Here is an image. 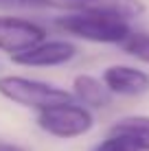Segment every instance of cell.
Here are the masks:
<instances>
[{
    "mask_svg": "<svg viewBox=\"0 0 149 151\" xmlns=\"http://www.w3.org/2000/svg\"><path fill=\"white\" fill-rule=\"evenodd\" d=\"M35 7H50L61 11H83V9H103L114 11L125 18H138L145 13L143 0H33Z\"/></svg>",
    "mask_w": 149,
    "mask_h": 151,
    "instance_id": "obj_7",
    "label": "cell"
},
{
    "mask_svg": "<svg viewBox=\"0 0 149 151\" xmlns=\"http://www.w3.org/2000/svg\"><path fill=\"white\" fill-rule=\"evenodd\" d=\"M37 127L44 134L55 138H79L88 134L94 127V116H92L90 107L81 105L75 101H64L57 105L44 107L37 112Z\"/></svg>",
    "mask_w": 149,
    "mask_h": 151,
    "instance_id": "obj_3",
    "label": "cell"
},
{
    "mask_svg": "<svg viewBox=\"0 0 149 151\" xmlns=\"http://www.w3.org/2000/svg\"><path fill=\"white\" fill-rule=\"evenodd\" d=\"M79 48L70 40H42L24 53L11 55V61L27 68H55L73 61Z\"/></svg>",
    "mask_w": 149,
    "mask_h": 151,
    "instance_id": "obj_5",
    "label": "cell"
},
{
    "mask_svg": "<svg viewBox=\"0 0 149 151\" xmlns=\"http://www.w3.org/2000/svg\"><path fill=\"white\" fill-rule=\"evenodd\" d=\"M101 79L112 94L119 96H140L149 92V72L134 68V66H123V64L107 66Z\"/></svg>",
    "mask_w": 149,
    "mask_h": 151,
    "instance_id": "obj_6",
    "label": "cell"
},
{
    "mask_svg": "<svg viewBox=\"0 0 149 151\" xmlns=\"http://www.w3.org/2000/svg\"><path fill=\"white\" fill-rule=\"evenodd\" d=\"M70 92H73V99H77L81 105L90 107V110H103L112 101V92L107 90L103 79H96L92 75L75 77Z\"/></svg>",
    "mask_w": 149,
    "mask_h": 151,
    "instance_id": "obj_8",
    "label": "cell"
},
{
    "mask_svg": "<svg viewBox=\"0 0 149 151\" xmlns=\"http://www.w3.org/2000/svg\"><path fill=\"white\" fill-rule=\"evenodd\" d=\"M110 134H121L130 138L140 151H149V116H123L112 125Z\"/></svg>",
    "mask_w": 149,
    "mask_h": 151,
    "instance_id": "obj_9",
    "label": "cell"
},
{
    "mask_svg": "<svg viewBox=\"0 0 149 151\" xmlns=\"http://www.w3.org/2000/svg\"><path fill=\"white\" fill-rule=\"evenodd\" d=\"M35 7L33 0H0V9H29Z\"/></svg>",
    "mask_w": 149,
    "mask_h": 151,
    "instance_id": "obj_12",
    "label": "cell"
},
{
    "mask_svg": "<svg viewBox=\"0 0 149 151\" xmlns=\"http://www.w3.org/2000/svg\"><path fill=\"white\" fill-rule=\"evenodd\" d=\"M0 151H29L27 147L18 142H7V140H0Z\"/></svg>",
    "mask_w": 149,
    "mask_h": 151,
    "instance_id": "obj_13",
    "label": "cell"
},
{
    "mask_svg": "<svg viewBox=\"0 0 149 151\" xmlns=\"http://www.w3.org/2000/svg\"><path fill=\"white\" fill-rule=\"evenodd\" d=\"M90 151H140V149L121 134H107V138H103L99 145H94Z\"/></svg>",
    "mask_w": 149,
    "mask_h": 151,
    "instance_id": "obj_11",
    "label": "cell"
},
{
    "mask_svg": "<svg viewBox=\"0 0 149 151\" xmlns=\"http://www.w3.org/2000/svg\"><path fill=\"white\" fill-rule=\"evenodd\" d=\"M0 96H4L15 105L37 110V112L64 101H73V92L64 90L55 83L29 79V77H20V75L0 77Z\"/></svg>",
    "mask_w": 149,
    "mask_h": 151,
    "instance_id": "obj_2",
    "label": "cell"
},
{
    "mask_svg": "<svg viewBox=\"0 0 149 151\" xmlns=\"http://www.w3.org/2000/svg\"><path fill=\"white\" fill-rule=\"evenodd\" d=\"M119 46L125 50L127 55L136 57L138 61L149 64V33H143V31H130V35H127Z\"/></svg>",
    "mask_w": 149,
    "mask_h": 151,
    "instance_id": "obj_10",
    "label": "cell"
},
{
    "mask_svg": "<svg viewBox=\"0 0 149 151\" xmlns=\"http://www.w3.org/2000/svg\"><path fill=\"white\" fill-rule=\"evenodd\" d=\"M46 37H48V31L42 24L31 22L27 18L0 15V53L7 55L24 53Z\"/></svg>",
    "mask_w": 149,
    "mask_h": 151,
    "instance_id": "obj_4",
    "label": "cell"
},
{
    "mask_svg": "<svg viewBox=\"0 0 149 151\" xmlns=\"http://www.w3.org/2000/svg\"><path fill=\"white\" fill-rule=\"evenodd\" d=\"M57 27L68 35L94 44H121L130 35V18L103 9H83L68 11L57 18Z\"/></svg>",
    "mask_w": 149,
    "mask_h": 151,
    "instance_id": "obj_1",
    "label": "cell"
}]
</instances>
